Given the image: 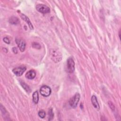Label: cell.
Segmentation results:
<instances>
[{"label":"cell","instance_id":"6da1fadb","mask_svg":"<svg viewBox=\"0 0 121 121\" xmlns=\"http://www.w3.org/2000/svg\"><path fill=\"white\" fill-rule=\"evenodd\" d=\"M50 55L51 59L55 63L59 62L62 59V54L58 49H51Z\"/></svg>","mask_w":121,"mask_h":121},{"label":"cell","instance_id":"7a4b0ae2","mask_svg":"<svg viewBox=\"0 0 121 121\" xmlns=\"http://www.w3.org/2000/svg\"><path fill=\"white\" fill-rule=\"evenodd\" d=\"M80 94L78 93L75 94V95L70 98L69 100V104L70 106L73 108H75L77 107L78 103L80 99Z\"/></svg>","mask_w":121,"mask_h":121},{"label":"cell","instance_id":"3957f363","mask_svg":"<svg viewBox=\"0 0 121 121\" xmlns=\"http://www.w3.org/2000/svg\"><path fill=\"white\" fill-rule=\"evenodd\" d=\"M66 70L69 73H73L75 70V62L71 57H70L67 60Z\"/></svg>","mask_w":121,"mask_h":121},{"label":"cell","instance_id":"277c9868","mask_svg":"<svg viewBox=\"0 0 121 121\" xmlns=\"http://www.w3.org/2000/svg\"><path fill=\"white\" fill-rule=\"evenodd\" d=\"M40 92L43 96L47 97L51 95L52 90L49 87L46 85H44L40 88Z\"/></svg>","mask_w":121,"mask_h":121},{"label":"cell","instance_id":"5b68a950","mask_svg":"<svg viewBox=\"0 0 121 121\" xmlns=\"http://www.w3.org/2000/svg\"><path fill=\"white\" fill-rule=\"evenodd\" d=\"M36 9L39 12L43 14L48 13L50 12V9L48 6L42 4H39L37 5L36 6Z\"/></svg>","mask_w":121,"mask_h":121},{"label":"cell","instance_id":"8992f818","mask_svg":"<svg viewBox=\"0 0 121 121\" xmlns=\"http://www.w3.org/2000/svg\"><path fill=\"white\" fill-rule=\"evenodd\" d=\"M26 68L25 67H19L14 68L12 71L17 76H21L26 71Z\"/></svg>","mask_w":121,"mask_h":121},{"label":"cell","instance_id":"52a82bcc","mask_svg":"<svg viewBox=\"0 0 121 121\" xmlns=\"http://www.w3.org/2000/svg\"><path fill=\"white\" fill-rule=\"evenodd\" d=\"M16 42L17 44L18 45L20 51L21 52H24L25 51V49L26 48V46L25 42L23 40H22L21 39L17 38L16 39Z\"/></svg>","mask_w":121,"mask_h":121},{"label":"cell","instance_id":"ba28073f","mask_svg":"<svg viewBox=\"0 0 121 121\" xmlns=\"http://www.w3.org/2000/svg\"><path fill=\"white\" fill-rule=\"evenodd\" d=\"M91 102L92 104L94 106V107L96 108L98 110H99L100 109V106H99V105L98 103V100H97V98L96 97V96L93 95L91 97Z\"/></svg>","mask_w":121,"mask_h":121},{"label":"cell","instance_id":"9c48e42d","mask_svg":"<svg viewBox=\"0 0 121 121\" xmlns=\"http://www.w3.org/2000/svg\"><path fill=\"white\" fill-rule=\"evenodd\" d=\"M36 73L34 70H29L26 74V77L29 79H32L35 78Z\"/></svg>","mask_w":121,"mask_h":121},{"label":"cell","instance_id":"30bf717a","mask_svg":"<svg viewBox=\"0 0 121 121\" xmlns=\"http://www.w3.org/2000/svg\"><path fill=\"white\" fill-rule=\"evenodd\" d=\"M20 16H21V18L24 21H25L28 24V26H29L30 28L31 29H33V25H32V24H31V22H30V20H29V19H28V18L26 16H25L24 14H21V15H20Z\"/></svg>","mask_w":121,"mask_h":121},{"label":"cell","instance_id":"8fae6325","mask_svg":"<svg viewBox=\"0 0 121 121\" xmlns=\"http://www.w3.org/2000/svg\"><path fill=\"white\" fill-rule=\"evenodd\" d=\"M9 22L13 25H17L20 23L19 19L15 17H12L9 19Z\"/></svg>","mask_w":121,"mask_h":121},{"label":"cell","instance_id":"7c38bea8","mask_svg":"<svg viewBox=\"0 0 121 121\" xmlns=\"http://www.w3.org/2000/svg\"><path fill=\"white\" fill-rule=\"evenodd\" d=\"M33 102L36 104L38 102L39 100V95H38V92L37 91H35V92H34L33 94Z\"/></svg>","mask_w":121,"mask_h":121},{"label":"cell","instance_id":"4fadbf2b","mask_svg":"<svg viewBox=\"0 0 121 121\" xmlns=\"http://www.w3.org/2000/svg\"><path fill=\"white\" fill-rule=\"evenodd\" d=\"M20 85H21V86L22 87V88L25 90V91L27 92L28 93L31 92V90L30 89L29 87L27 84H26L25 82H20Z\"/></svg>","mask_w":121,"mask_h":121},{"label":"cell","instance_id":"5bb4252c","mask_svg":"<svg viewBox=\"0 0 121 121\" xmlns=\"http://www.w3.org/2000/svg\"><path fill=\"white\" fill-rule=\"evenodd\" d=\"M38 115H39V116L40 117V118H45V117L46 116V112L44 111H43V110H41V111H40L39 112H38Z\"/></svg>","mask_w":121,"mask_h":121},{"label":"cell","instance_id":"9a60e30c","mask_svg":"<svg viewBox=\"0 0 121 121\" xmlns=\"http://www.w3.org/2000/svg\"><path fill=\"white\" fill-rule=\"evenodd\" d=\"M1 109L2 113H3L2 114H4V117H5V116H7L8 115V113L7 112V111L6 110V109H5V108L2 105H1Z\"/></svg>","mask_w":121,"mask_h":121},{"label":"cell","instance_id":"2e32d148","mask_svg":"<svg viewBox=\"0 0 121 121\" xmlns=\"http://www.w3.org/2000/svg\"><path fill=\"white\" fill-rule=\"evenodd\" d=\"M49 117L48 120L49 121H50L54 117V113H53V110L52 108L50 109L49 110Z\"/></svg>","mask_w":121,"mask_h":121},{"label":"cell","instance_id":"e0dca14e","mask_svg":"<svg viewBox=\"0 0 121 121\" xmlns=\"http://www.w3.org/2000/svg\"><path fill=\"white\" fill-rule=\"evenodd\" d=\"M32 47L34 48H37V49H40L41 48V46H40V45L39 44L36 43H33L32 44Z\"/></svg>","mask_w":121,"mask_h":121},{"label":"cell","instance_id":"ac0fdd59","mask_svg":"<svg viewBox=\"0 0 121 121\" xmlns=\"http://www.w3.org/2000/svg\"><path fill=\"white\" fill-rule=\"evenodd\" d=\"M3 40H4V41L5 43H6L7 44H10V40L7 37H4Z\"/></svg>","mask_w":121,"mask_h":121},{"label":"cell","instance_id":"d6986e66","mask_svg":"<svg viewBox=\"0 0 121 121\" xmlns=\"http://www.w3.org/2000/svg\"><path fill=\"white\" fill-rule=\"evenodd\" d=\"M12 50H13V52H14V53H15V54H17V53H18V50H17L16 47H13V48H12Z\"/></svg>","mask_w":121,"mask_h":121},{"label":"cell","instance_id":"ffe728a7","mask_svg":"<svg viewBox=\"0 0 121 121\" xmlns=\"http://www.w3.org/2000/svg\"><path fill=\"white\" fill-rule=\"evenodd\" d=\"M119 37H120V32H119Z\"/></svg>","mask_w":121,"mask_h":121}]
</instances>
